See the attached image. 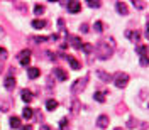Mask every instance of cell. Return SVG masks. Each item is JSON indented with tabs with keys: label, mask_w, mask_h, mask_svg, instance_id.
<instances>
[{
	"label": "cell",
	"mask_w": 149,
	"mask_h": 130,
	"mask_svg": "<svg viewBox=\"0 0 149 130\" xmlns=\"http://www.w3.org/2000/svg\"><path fill=\"white\" fill-rule=\"evenodd\" d=\"M113 47H115V44H113V39H112V37L109 41H100L98 46H97V54H98L100 59H107V57L112 56Z\"/></svg>",
	"instance_id": "obj_1"
},
{
	"label": "cell",
	"mask_w": 149,
	"mask_h": 130,
	"mask_svg": "<svg viewBox=\"0 0 149 130\" xmlns=\"http://www.w3.org/2000/svg\"><path fill=\"white\" fill-rule=\"evenodd\" d=\"M86 81H88V76H83L81 80H76V81L71 84V93H73V95L81 93L85 88H86Z\"/></svg>",
	"instance_id": "obj_2"
},
{
	"label": "cell",
	"mask_w": 149,
	"mask_h": 130,
	"mask_svg": "<svg viewBox=\"0 0 149 130\" xmlns=\"http://www.w3.org/2000/svg\"><path fill=\"white\" fill-rule=\"evenodd\" d=\"M113 83H115L117 88H125L127 83H129V74H127V73H117V74H115Z\"/></svg>",
	"instance_id": "obj_3"
},
{
	"label": "cell",
	"mask_w": 149,
	"mask_h": 130,
	"mask_svg": "<svg viewBox=\"0 0 149 130\" xmlns=\"http://www.w3.org/2000/svg\"><path fill=\"white\" fill-rule=\"evenodd\" d=\"M17 57H19V61H20V64L22 66H29V63H31V51H29V49L20 51Z\"/></svg>",
	"instance_id": "obj_4"
},
{
	"label": "cell",
	"mask_w": 149,
	"mask_h": 130,
	"mask_svg": "<svg viewBox=\"0 0 149 130\" xmlns=\"http://www.w3.org/2000/svg\"><path fill=\"white\" fill-rule=\"evenodd\" d=\"M66 9H68V12H71V14H78L80 10H81V3L80 2H68V5H66Z\"/></svg>",
	"instance_id": "obj_5"
},
{
	"label": "cell",
	"mask_w": 149,
	"mask_h": 130,
	"mask_svg": "<svg viewBox=\"0 0 149 130\" xmlns=\"http://www.w3.org/2000/svg\"><path fill=\"white\" fill-rule=\"evenodd\" d=\"M109 117H107V115H100V117H98V118H97V125H98V127H100V129H107V127H109Z\"/></svg>",
	"instance_id": "obj_6"
},
{
	"label": "cell",
	"mask_w": 149,
	"mask_h": 130,
	"mask_svg": "<svg viewBox=\"0 0 149 130\" xmlns=\"http://www.w3.org/2000/svg\"><path fill=\"white\" fill-rule=\"evenodd\" d=\"M65 59H68V63H70V66H71V69H80L81 68V64H80V61L78 59H74L73 56H65Z\"/></svg>",
	"instance_id": "obj_7"
},
{
	"label": "cell",
	"mask_w": 149,
	"mask_h": 130,
	"mask_svg": "<svg viewBox=\"0 0 149 130\" xmlns=\"http://www.w3.org/2000/svg\"><path fill=\"white\" fill-rule=\"evenodd\" d=\"M115 9H117V12H119L120 15H127V14H129V9H127V5H125L124 2H117V3H115Z\"/></svg>",
	"instance_id": "obj_8"
},
{
	"label": "cell",
	"mask_w": 149,
	"mask_h": 130,
	"mask_svg": "<svg viewBox=\"0 0 149 130\" xmlns=\"http://www.w3.org/2000/svg\"><path fill=\"white\" fill-rule=\"evenodd\" d=\"M54 74L58 76V80H59V81H66V80H68V73H66L63 68H56Z\"/></svg>",
	"instance_id": "obj_9"
},
{
	"label": "cell",
	"mask_w": 149,
	"mask_h": 130,
	"mask_svg": "<svg viewBox=\"0 0 149 130\" xmlns=\"http://www.w3.org/2000/svg\"><path fill=\"white\" fill-rule=\"evenodd\" d=\"M20 98H22L26 103H31L32 100H34V95L29 91V90H22V91H20Z\"/></svg>",
	"instance_id": "obj_10"
},
{
	"label": "cell",
	"mask_w": 149,
	"mask_h": 130,
	"mask_svg": "<svg viewBox=\"0 0 149 130\" xmlns=\"http://www.w3.org/2000/svg\"><path fill=\"white\" fill-rule=\"evenodd\" d=\"M39 74H41L39 68H34V66L27 68V76L31 78V80H36V78H39Z\"/></svg>",
	"instance_id": "obj_11"
},
{
	"label": "cell",
	"mask_w": 149,
	"mask_h": 130,
	"mask_svg": "<svg viewBox=\"0 0 149 130\" xmlns=\"http://www.w3.org/2000/svg\"><path fill=\"white\" fill-rule=\"evenodd\" d=\"M9 123H10V129H20V127H22V123H20V118H19V117H10Z\"/></svg>",
	"instance_id": "obj_12"
},
{
	"label": "cell",
	"mask_w": 149,
	"mask_h": 130,
	"mask_svg": "<svg viewBox=\"0 0 149 130\" xmlns=\"http://www.w3.org/2000/svg\"><path fill=\"white\" fill-rule=\"evenodd\" d=\"M32 27H34V29H42V27H46V20L34 19V20H32Z\"/></svg>",
	"instance_id": "obj_13"
},
{
	"label": "cell",
	"mask_w": 149,
	"mask_h": 130,
	"mask_svg": "<svg viewBox=\"0 0 149 130\" xmlns=\"http://www.w3.org/2000/svg\"><path fill=\"white\" fill-rule=\"evenodd\" d=\"M125 36L129 37V39H132L134 42H139V32H137V30H134V32H132V30H127Z\"/></svg>",
	"instance_id": "obj_14"
},
{
	"label": "cell",
	"mask_w": 149,
	"mask_h": 130,
	"mask_svg": "<svg viewBox=\"0 0 149 130\" xmlns=\"http://www.w3.org/2000/svg\"><path fill=\"white\" fill-rule=\"evenodd\" d=\"M14 86H15V78H14V76H9V78L5 80V88H7V90H14Z\"/></svg>",
	"instance_id": "obj_15"
},
{
	"label": "cell",
	"mask_w": 149,
	"mask_h": 130,
	"mask_svg": "<svg viewBox=\"0 0 149 130\" xmlns=\"http://www.w3.org/2000/svg\"><path fill=\"white\" fill-rule=\"evenodd\" d=\"M71 46H73L74 49H81V47H83V42H81L76 36H73L71 37Z\"/></svg>",
	"instance_id": "obj_16"
},
{
	"label": "cell",
	"mask_w": 149,
	"mask_h": 130,
	"mask_svg": "<svg viewBox=\"0 0 149 130\" xmlns=\"http://www.w3.org/2000/svg\"><path fill=\"white\" fill-rule=\"evenodd\" d=\"M136 51H137V54L142 57V56H148L149 47H148V46H137V47H136Z\"/></svg>",
	"instance_id": "obj_17"
},
{
	"label": "cell",
	"mask_w": 149,
	"mask_h": 130,
	"mask_svg": "<svg viewBox=\"0 0 149 130\" xmlns=\"http://www.w3.org/2000/svg\"><path fill=\"white\" fill-rule=\"evenodd\" d=\"M56 108H58V102H56V100H47L46 102V110L53 111V110H56Z\"/></svg>",
	"instance_id": "obj_18"
},
{
	"label": "cell",
	"mask_w": 149,
	"mask_h": 130,
	"mask_svg": "<svg viewBox=\"0 0 149 130\" xmlns=\"http://www.w3.org/2000/svg\"><path fill=\"white\" fill-rule=\"evenodd\" d=\"M32 115H34V111H32V108H31V106H26V108L22 110V117H24L26 120H29Z\"/></svg>",
	"instance_id": "obj_19"
},
{
	"label": "cell",
	"mask_w": 149,
	"mask_h": 130,
	"mask_svg": "<svg viewBox=\"0 0 149 130\" xmlns=\"http://www.w3.org/2000/svg\"><path fill=\"white\" fill-rule=\"evenodd\" d=\"M97 74H98V78H100V80H103V81H105V83H107V81H110V74L109 73H103L102 69H98V71H97Z\"/></svg>",
	"instance_id": "obj_20"
},
{
	"label": "cell",
	"mask_w": 149,
	"mask_h": 130,
	"mask_svg": "<svg viewBox=\"0 0 149 130\" xmlns=\"http://www.w3.org/2000/svg\"><path fill=\"white\" fill-rule=\"evenodd\" d=\"M80 108H81V103L78 102V100H73V103H71V111L73 113H78Z\"/></svg>",
	"instance_id": "obj_21"
},
{
	"label": "cell",
	"mask_w": 149,
	"mask_h": 130,
	"mask_svg": "<svg viewBox=\"0 0 149 130\" xmlns=\"http://www.w3.org/2000/svg\"><path fill=\"white\" fill-rule=\"evenodd\" d=\"M93 98H95L98 103H103V102H105V95H103L102 91H97L95 95H93Z\"/></svg>",
	"instance_id": "obj_22"
},
{
	"label": "cell",
	"mask_w": 149,
	"mask_h": 130,
	"mask_svg": "<svg viewBox=\"0 0 149 130\" xmlns=\"http://www.w3.org/2000/svg\"><path fill=\"white\" fill-rule=\"evenodd\" d=\"M93 29H95V32H102L103 30V22L102 20H97V22L93 24Z\"/></svg>",
	"instance_id": "obj_23"
},
{
	"label": "cell",
	"mask_w": 149,
	"mask_h": 130,
	"mask_svg": "<svg viewBox=\"0 0 149 130\" xmlns=\"http://www.w3.org/2000/svg\"><path fill=\"white\" fill-rule=\"evenodd\" d=\"M100 5H102V2H98V0H88V7H92V9H97Z\"/></svg>",
	"instance_id": "obj_24"
},
{
	"label": "cell",
	"mask_w": 149,
	"mask_h": 130,
	"mask_svg": "<svg viewBox=\"0 0 149 130\" xmlns=\"http://www.w3.org/2000/svg\"><path fill=\"white\" fill-rule=\"evenodd\" d=\"M42 12H44V5H39V3H37L36 7H34V14L39 15V14H42Z\"/></svg>",
	"instance_id": "obj_25"
},
{
	"label": "cell",
	"mask_w": 149,
	"mask_h": 130,
	"mask_svg": "<svg viewBox=\"0 0 149 130\" xmlns=\"http://www.w3.org/2000/svg\"><path fill=\"white\" fill-rule=\"evenodd\" d=\"M59 129L61 130L68 129V118H61V120H59Z\"/></svg>",
	"instance_id": "obj_26"
},
{
	"label": "cell",
	"mask_w": 149,
	"mask_h": 130,
	"mask_svg": "<svg viewBox=\"0 0 149 130\" xmlns=\"http://www.w3.org/2000/svg\"><path fill=\"white\" fill-rule=\"evenodd\" d=\"M132 3H134V7H136V9H144V7H146V3H142L141 0H134Z\"/></svg>",
	"instance_id": "obj_27"
},
{
	"label": "cell",
	"mask_w": 149,
	"mask_h": 130,
	"mask_svg": "<svg viewBox=\"0 0 149 130\" xmlns=\"http://www.w3.org/2000/svg\"><path fill=\"white\" fill-rule=\"evenodd\" d=\"M141 66H149V57L148 56H142V57H141Z\"/></svg>",
	"instance_id": "obj_28"
},
{
	"label": "cell",
	"mask_w": 149,
	"mask_h": 130,
	"mask_svg": "<svg viewBox=\"0 0 149 130\" xmlns=\"http://www.w3.org/2000/svg\"><path fill=\"white\" fill-rule=\"evenodd\" d=\"M9 56V53H7V49H3V47H0V59H5Z\"/></svg>",
	"instance_id": "obj_29"
},
{
	"label": "cell",
	"mask_w": 149,
	"mask_h": 130,
	"mask_svg": "<svg viewBox=\"0 0 149 130\" xmlns=\"http://www.w3.org/2000/svg\"><path fill=\"white\" fill-rule=\"evenodd\" d=\"M80 30H81L83 34H86V32H88V26H86V24H81V26H80Z\"/></svg>",
	"instance_id": "obj_30"
},
{
	"label": "cell",
	"mask_w": 149,
	"mask_h": 130,
	"mask_svg": "<svg viewBox=\"0 0 149 130\" xmlns=\"http://www.w3.org/2000/svg\"><path fill=\"white\" fill-rule=\"evenodd\" d=\"M81 49H83L85 53H90V51H92V46H90V44H83V47H81Z\"/></svg>",
	"instance_id": "obj_31"
},
{
	"label": "cell",
	"mask_w": 149,
	"mask_h": 130,
	"mask_svg": "<svg viewBox=\"0 0 149 130\" xmlns=\"http://www.w3.org/2000/svg\"><path fill=\"white\" fill-rule=\"evenodd\" d=\"M134 125H136V120H132V118H130V120L127 122V127L130 129V127H134Z\"/></svg>",
	"instance_id": "obj_32"
},
{
	"label": "cell",
	"mask_w": 149,
	"mask_h": 130,
	"mask_svg": "<svg viewBox=\"0 0 149 130\" xmlns=\"http://www.w3.org/2000/svg\"><path fill=\"white\" fill-rule=\"evenodd\" d=\"M19 130H32V125H26V127H20Z\"/></svg>",
	"instance_id": "obj_33"
},
{
	"label": "cell",
	"mask_w": 149,
	"mask_h": 130,
	"mask_svg": "<svg viewBox=\"0 0 149 130\" xmlns=\"http://www.w3.org/2000/svg\"><path fill=\"white\" fill-rule=\"evenodd\" d=\"M144 36H146V39H149V29L146 27V32H144Z\"/></svg>",
	"instance_id": "obj_34"
},
{
	"label": "cell",
	"mask_w": 149,
	"mask_h": 130,
	"mask_svg": "<svg viewBox=\"0 0 149 130\" xmlns=\"http://www.w3.org/2000/svg\"><path fill=\"white\" fill-rule=\"evenodd\" d=\"M39 130H49V127H47V125H42V127H41Z\"/></svg>",
	"instance_id": "obj_35"
},
{
	"label": "cell",
	"mask_w": 149,
	"mask_h": 130,
	"mask_svg": "<svg viewBox=\"0 0 149 130\" xmlns=\"http://www.w3.org/2000/svg\"><path fill=\"white\" fill-rule=\"evenodd\" d=\"M146 24H148V26H146V27L149 29V15H148V22H146Z\"/></svg>",
	"instance_id": "obj_36"
},
{
	"label": "cell",
	"mask_w": 149,
	"mask_h": 130,
	"mask_svg": "<svg viewBox=\"0 0 149 130\" xmlns=\"http://www.w3.org/2000/svg\"><path fill=\"white\" fill-rule=\"evenodd\" d=\"M115 130H124V129H120V127H117V129H115Z\"/></svg>",
	"instance_id": "obj_37"
},
{
	"label": "cell",
	"mask_w": 149,
	"mask_h": 130,
	"mask_svg": "<svg viewBox=\"0 0 149 130\" xmlns=\"http://www.w3.org/2000/svg\"><path fill=\"white\" fill-rule=\"evenodd\" d=\"M0 73H2V64H0Z\"/></svg>",
	"instance_id": "obj_38"
}]
</instances>
